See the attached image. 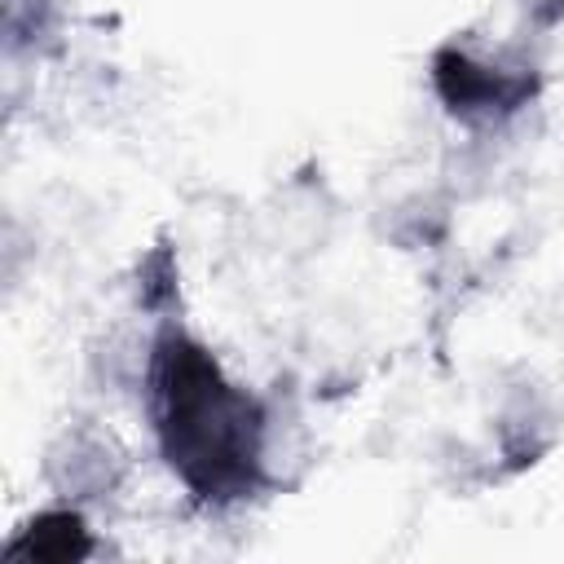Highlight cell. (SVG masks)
<instances>
[{
    "label": "cell",
    "instance_id": "5",
    "mask_svg": "<svg viewBox=\"0 0 564 564\" xmlns=\"http://www.w3.org/2000/svg\"><path fill=\"white\" fill-rule=\"evenodd\" d=\"M4 22H9V44L13 48H40L53 26H57V4L53 0H4Z\"/></svg>",
    "mask_w": 564,
    "mask_h": 564
},
{
    "label": "cell",
    "instance_id": "2",
    "mask_svg": "<svg viewBox=\"0 0 564 564\" xmlns=\"http://www.w3.org/2000/svg\"><path fill=\"white\" fill-rule=\"evenodd\" d=\"M427 84L441 110L467 132H498L542 97V66L520 44H480L454 35L432 48Z\"/></svg>",
    "mask_w": 564,
    "mask_h": 564
},
{
    "label": "cell",
    "instance_id": "3",
    "mask_svg": "<svg viewBox=\"0 0 564 564\" xmlns=\"http://www.w3.org/2000/svg\"><path fill=\"white\" fill-rule=\"evenodd\" d=\"M48 480L66 502L106 498L123 480V454L110 432L97 427H66L62 441L48 449Z\"/></svg>",
    "mask_w": 564,
    "mask_h": 564
},
{
    "label": "cell",
    "instance_id": "1",
    "mask_svg": "<svg viewBox=\"0 0 564 564\" xmlns=\"http://www.w3.org/2000/svg\"><path fill=\"white\" fill-rule=\"evenodd\" d=\"M141 401L163 463L198 502L234 507L273 476V401L229 379L216 352L181 322L145 339Z\"/></svg>",
    "mask_w": 564,
    "mask_h": 564
},
{
    "label": "cell",
    "instance_id": "4",
    "mask_svg": "<svg viewBox=\"0 0 564 564\" xmlns=\"http://www.w3.org/2000/svg\"><path fill=\"white\" fill-rule=\"evenodd\" d=\"M4 555H31V560H53V564L93 555V538H88V520H84L79 502H62V507H48L35 520H26L9 538Z\"/></svg>",
    "mask_w": 564,
    "mask_h": 564
},
{
    "label": "cell",
    "instance_id": "6",
    "mask_svg": "<svg viewBox=\"0 0 564 564\" xmlns=\"http://www.w3.org/2000/svg\"><path fill=\"white\" fill-rule=\"evenodd\" d=\"M516 9L524 13L529 26L538 31H555L564 22V0H516Z\"/></svg>",
    "mask_w": 564,
    "mask_h": 564
}]
</instances>
